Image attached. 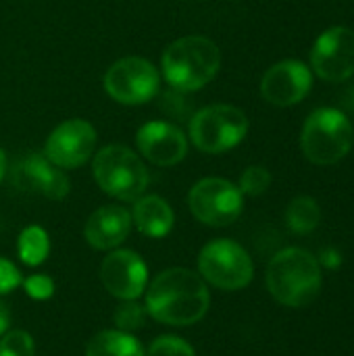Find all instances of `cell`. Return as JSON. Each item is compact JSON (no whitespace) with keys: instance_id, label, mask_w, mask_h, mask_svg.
Here are the masks:
<instances>
[{"instance_id":"6da1fadb","label":"cell","mask_w":354,"mask_h":356,"mask_svg":"<svg viewBox=\"0 0 354 356\" xmlns=\"http://www.w3.org/2000/svg\"><path fill=\"white\" fill-rule=\"evenodd\" d=\"M211 307L207 282L198 271L171 267L161 271L144 292L148 317L163 325L188 327L198 323Z\"/></svg>"},{"instance_id":"7a4b0ae2","label":"cell","mask_w":354,"mask_h":356,"mask_svg":"<svg viewBox=\"0 0 354 356\" xmlns=\"http://www.w3.org/2000/svg\"><path fill=\"white\" fill-rule=\"evenodd\" d=\"M269 294L284 307L300 309L311 305L323 284L319 261L303 248H286L277 252L265 273Z\"/></svg>"},{"instance_id":"3957f363","label":"cell","mask_w":354,"mask_h":356,"mask_svg":"<svg viewBox=\"0 0 354 356\" xmlns=\"http://www.w3.org/2000/svg\"><path fill=\"white\" fill-rule=\"evenodd\" d=\"M163 77L179 92H196L221 69L219 46L204 35H184L171 42L161 58Z\"/></svg>"},{"instance_id":"277c9868","label":"cell","mask_w":354,"mask_h":356,"mask_svg":"<svg viewBox=\"0 0 354 356\" xmlns=\"http://www.w3.org/2000/svg\"><path fill=\"white\" fill-rule=\"evenodd\" d=\"M92 173L102 192L108 196L134 202L148 188V169L142 159L123 144H108L96 152Z\"/></svg>"},{"instance_id":"5b68a950","label":"cell","mask_w":354,"mask_h":356,"mask_svg":"<svg viewBox=\"0 0 354 356\" xmlns=\"http://www.w3.org/2000/svg\"><path fill=\"white\" fill-rule=\"evenodd\" d=\"M300 146L313 165H336L353 148V125L338 108H317L305 121Z\"/></svg>"},{"instance_id":"8992f818","label":"cell","mask_w":354,"mask_h":356,"mask_svg":"<svg viewBox=\"0 0 354 356\" xmlns=\"http://www.w3.org/2000/svg\"><path fill=\"white\" fill-rule=\"evenodd\" d=\"M248 134V117L232 104H211L190 119V140L207 154L236 148Z\"/></svg>"},{"instance_id":"52a82bcc","label":"cell","mask_w":354,"mask_h":356,"mask_svg":"<svg viewBox=\"0 0 354 356\" xmlns=\"http://www.w3.org/2000/svg\"><path fill=\"white\" fill-rule=\"evenodd\" d=\"M198 275L225 292L246 288L255 277L250 254L234 240H211L198 252Z\"/></svg>"},{"instance_id":"ba28073f","label":"cell","mask_w":354,"mask_h":356,"mask_svg":"<svg viewBox=\"0 0 354 356\" xmlns=\"http://www.w3.org/2000/svg\"><path fill=\"white\" fill-rule=\"evenodd\" d=\"M188 207L196 221L209 227H227L242 215L244 194L223 177H204L188 194Z\"/></svg>"},{"instance_id":"9c48e42d","label":"cell","mask_w":354,"mask_h":356,"mask_svg":"<svg viewBox=\"0 0 354 356\" xmlns=\"http://www.w3.org/2000/svg\"><path fill=\"white\" fill-rule=\"evenodd\" d=\"M102 83L115 102L136 106L154 98L159 92L161 75L150 60L142 56H125L106 69Z\"/></svg>"},{"instance_id":"30bf717a","label":"cell","mask_w":354,"mask_h":356,"mask_svg":"<svg viewBox=\"0 0 354 356\" xmlns=\"http://www.w3.org/2000/svg\"><path fill=\"white\" fill-rule=\"evenodd\" d=\"M96 129L83 119H69L56 125L44 144V156L58 169H79L96 148Z\"/></svg>"},{"instance_id":"8fae6325","label":"cell","mask_w":354,"mask_h":356,"mask_svg":"<svg viewBox=\"0 0 354 356\" xmlns=\"http://www.w3.org/2000/svg\"><path fill=\"white\" fill-rule=\"evenodd\" d=\"M100 284L117 300H138L148 286V267L138 252L115 248L102 259Z\"/></svg>"},{"instance_id":"7c38bea8","label":"cell","mask_w":354,"mask_h":356,"mask_svg":"<svg viewBox=\"0 0 354 356\" xmlns=\"http://www.w3.org/2000/svg\"><path fill=\"white\" fill-rule=\"evenodd\" d=\"M311 67L325 81H346L354 75V29L330 27L325 29L313 50Z\"/></svg>"},{"instance_id":"4fadbf2b","label":"cell","mask_w":354,"mask_h":356,"mask_svg":"<svg viewBox=\"0 0 354 356\" xmlns=\"http://www.w3.org/2000/svg\"><path fill=\"white\" fill-rule=\"evenodd\" d=\"M313 86L311 69L300 60H282L269 67L261 79V94L269 104H298Z\"/></svg>"},{"instance_id":"5bb4252c","label":"cell","mask_w":354,"mask_h":356,"mask_svg":"<svg viewBox=\"0 0 354 356\" xmlns=\"http://www.w3.org/2000/svg\"><path fill=\"white\" fill-rule=\"evenodd\" d=\"M140 154L156 167H173L188 154L186 134L167 121H148L136 134Z\"/></svg>"},{"instance_id":"9a60e30c","label":"cell","mask_w":354,"mask_h":356,"mask_svg":"<svg viewBox=\"0 0 354 356\" xmlns=\"http://www.w3.org/2000/svg\"><path fill=\"white\" fill-rule=\"evenodd\" d=\"M13 184L25 192L42 194L48 200H63L71 184L63 169L52 165L44 154H27L13 167Z\"/></svg>"},{"instance_id":"2e32d148","label":"cell","mask_w":354,"mask_h":356,"mask_svg":"<svg viewBox=\"0 0 354 356\" xmlns=\"http://www.w3.org/2000/svg\"><path fill=\"white\" fill-rule=\"evenodd\" d=\"M131 213L119 204H104L96 209L86 225L83 238L94 250H115L119 248L131 232Z\"/></svg>"},{"instance_id":"e0dca14e","label":"cell","mask_w":354,"mask_h":356,"mask_svg":"<svg viewBox=\"0 0 354 356\" xmlns=\"http://www.w3.org/2000/svg\"><path fill=\"white\" fill-rule=\"evenodd\" d=\"M131 223L146 238H165L175 223L171 204L159 194H142L134 200Z\"/></svg>"},{"instance_id":"ac0fdd59","label":"cell","mask_w":354,"mask_h":356,"mask_svg":"<svg viewBox=\"0 0 354 356\" xmlns=\"http://www.w3.org/2000/svg\"><path fill=\"white\" fill-rule=\"evenodd\" d=\"M86 356H146V350L134 334L102 330L86 344Z\"/></svg>"},{"instance_id":"d6986e66","label":"cell","mask_w":354,"mask_h":356,"mask_svg":"<svg viewBox=\"0 0 354 356\" xmlns=\"http://www.w3.org/2000/svg\"><path fill=\"white\" fill-rule=\"evenodd\" d=\"M19 261L27 267H40L50 254V238L48 232L40 225H27L17 240Z\"/></svg>"},{"instance_id":"ffe728a7","label":"cell","mask_w":354,"mask_h":356,"mask_svg":"<svg viewBox=\"0 0 354 356\" xmlns=\"http://www.w3.org/2000/svg\"><path fill=\"white\" fill-rule=\"evenodd\" d=\"M319 221H321V209L317 200L311 196H298L286 209V223L294 234L300 236L311 234L313 229H317Z\"/></svg>"},{"instance_id":"44dd1931","label":"cell","mask_w":354,"mask_h":356,"mask_svg":"<svg viewBox=\"0 0 354 356\" xmlns=\"http://www.w3.org/2000/svg\"><path fill=\"white\" fill-rule=\"evenodd\" d=\"M146 317L148 313L144 305H140L138 300H121V305L113 313V323H115V330L134 334L146 325Z\"/></svg>"},{"instance_id":"7402d4cb","label":"cell","mask_w":354,"mask_h":356,"mask_svg":"<svg viewBox=\"0 0 354 356\" xmlns=\"http://www.w3.org/2000/svg\"><path fill=\"white\" fill-rule=\"evenodd\" d=\"M0 356H35V342L25 330H6L0 336Z\"/></svg>"},{"instance_id":"603a6c76","label":"cell","mask_w":354,"mask_h":356,"mask_svg":"<svg viewBox=\"0 0 354 356\" xmlns=\"http://www.w3.org/2000/svg\"><path fill=\"white\" fill-rule=\"evenodd\" d=\"M269 186H271V173L261 165H252L244 169L240 175V184H238L244 196H261L269 190Z\"/></svg>"},{"instance_id":"cb8c5ba5","label":"cell","mask_w":354,"mask_h":356,"mask_svg":"<svg viewBox=\"0 0 354 356\" xmlns=\"http://www.w3.org/2000/svg\"><path fill=\"white\" fill-rule=\"evenodd\" d=\"M146 356H196V350L179 336H159L148 346Z\"/></svg>"},{"instance_id":"d4e9b609","label":"cell","mask_w":354,"mask_h":356,"mask_svg":"<svg viewBox=\"0 0 354 356\" xmlns=\"http://www.w3.org/2000/svg\"><path fill=\"white\" fill-rule=\"evenodd\" d=\"M25 294L31 298V300H48L52 298L54 294V282L50 275L46 273H35V275H29L21 282Z\"/></svg>"},{"instance_id":"484cf974","label":"cell","mask_w":354,"mask_h":356,"mask_svg":"<svg viewBox=\"0 0 354 356\" xmlns=\"http://www.w3.org/2000/svg\"><path fill=\"white\" fill-rule=\"evenodd\" d=\"M21 282H23V273L19 271V267L13 261L0 257V296H6L13 290H17Z\"/></svg>"},{"instance_id":"4316f807","label":"cell","mask_w":354,"mask_h":356,"mask_svg":"<svg viewBox=\"0 0 354 356\" xmlns=\"http://www.w3.org/2000/svg\"><path fill=\"white\" fill-rule=\"evenodd\" d=\"M10 325V307L4 300V296H0V336L8 330Z\"/></svg>"},{"instance_id":"83f0119b","label":"cell","mask_w":354,"mask_h":356,"mask_svg":"<svg viewBox=\"0 0 354 356\" xmlns=\"http://www.w3.org/2000/svg\"><path fill=\"white\" fill-rule=\"evenodd\" d=\"M4 173H6V154H4V150L0 148V181H2V177H4Z\"/></svg>"}]
</instances>
